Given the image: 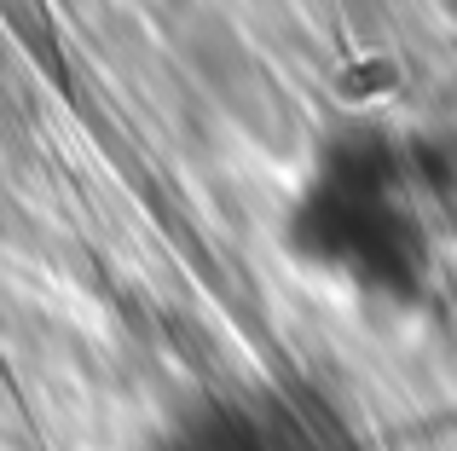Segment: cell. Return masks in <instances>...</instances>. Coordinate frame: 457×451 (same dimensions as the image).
Segmentation results:
<instances>
[{
    "label": "cell",
    "instance_id": "1",
    "mask_svg": "<svg viewBox=\"0 0 457 451\" xmlns=\"http://www.w3.org/2000/svg\"><path fill=\"white\" fill-rule=\"evenodd\" d=\"M156 451H307V440L284 417L249 406H203L179 429H168Z\"/></svg>",
    "mask_w": 457,
    "mask_h": 451
}]
</instances>
